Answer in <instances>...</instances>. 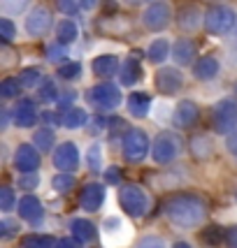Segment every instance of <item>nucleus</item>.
<instances>
[{"label":"nucleus","mask_w":237,"mask_h":248,"mask_svg":"<svg viewBox=\"0 0 237 248\" xmlns=\"http://www.w3.org/2000/svg\"><path fill=\"white\" fill-rule=\"evenodd\" d=\"M121 63H118V56L114 54H100L91 61V72L98 79H112L114 75H118Z\"/></svg>","instance_id":"412c9836"},{"label":"nucleus","mask_w":237,"mask_h":248,"mask_svg":"<svg viewBox=\"0 0 237 248\" xmlns=\"http://www.w3.org/2000/svg\"><path fill=\"white\" fill-rule=\"evenodd\" d=\"M133 248H168V241L161 234H144Z\"/></svg>","instance_id":"c03bdc74"},{"label":"nucleus","mask_w":237,"mask_h":248,"mask_svg":"<svg viewBox=\"0 0 237 248\" xmlns=\"http://www.w3.org/2000/svg\"><path fill=\"white\" fill-rule=\"evenodd\" d=\"M44 56H47V61L51 65H61L68 61V44L63 42H51L49 46H47V51H44Z\"/></svg>","instance_id":"58836bf2"},{"label":"nucleus","mask_w":237,"mask_h":248,"mask_svg":"<svg viewBox=\"0 0 237 248\" xmlns=\"http://www.w3.org/2000/svg\"><path fill=\"white\" fill-rule=\"evenodd\" d=\"M102 230H105V234H107V237H112V234H126V237H128V232H126V223H123L118 216H107L105 218Z\"/></svg>","instance_id":"a19ab883"},{"label":"nucleus","mask_w":237,"mask_h":248,"mask_svg":"<svg viewBox=\"0 0 237 248\" xmlns=\"http://www.w3.org/2000/svg\"><path fill=\"white\" fill-rule=\"evenodd\" d=\"M212 128L216 135L228 137L237 128V100L235 97H221L212 107Z\"/></svg>","instance_id":"0eeeda50"},{"label":"nucleus","mask_w":237,"mask_h":248,"mask_svg":"<svg viewBox=\"0 0 237 248\" xmlns=\"http://www.w3.org/2000/svg\"><path fill=\"white\" fill-rule=\"evenodd\" d=\"M77 37H79V28H77L75 19H61V21H56V40L63 44H72L77 42Z\"/></svg>","instance_id":"c85d7f7f"},{"label":"nucleus","mask_w":237,"mask_h":248,"mask_svg":"<svg viewBox=\"0 0 237 248\" xmlns=\"http://www.w3.org/2000/svg\"><path fill=\"white\" fill-rule=\"evenodd\" d=\"M226 151H228V155L237 162V130L226 137Z\"/></svg>","instance_id":"603ef678"},{"label":"nucleus","mask_w":237,"mask_h":248,"mask_svg":"<svg viewBox=\"0 0 237 248\" xmlns=\"http://www.w3.org/2000/svg\"><path fill=\"white\" fill-rule=\"evenodd\" d=\"M31 5V0H0V7L5 12V16H17L26 12V7Z\"/></svg>","instance_id":"79ce46f5"},{"label":"nucleus","mask_w":237,"mask_h":248,"mask_svg":"<svg viewBox=\"0 0 237 248\" xmlns=\"http://www.w3.org/2000/svg\"><path fill=\"white\" fill-rule=\"evenodd\" d=\"M86 167L93 174L102 170V144L100 141H93L86 149Z\"/></svg>","instance_id":"4c0bfd02"},{"label":"nucleus","mask_w":237,"mask_h":248,"mask_svg":"<svg viewBox=\"0 0 237 248\" xmlns=\"http://www.w3.org/2000/svg\"><path fill=\"white\" fill-rule=\"evenodd\" d=\"M56 248H82V241L77 237H61L58 239V244H56Z\"/></svg>","instance_id":"864d4df0"},{"label":"nucleus","mask_w":237,"mask_h":248,"mask_svg":"<svg viewBox=\"0 0 237 248\" xmlns=\"http://www.w3.org/2000/svg\"><path fill=\"white\" fill-rule=\"evenodd\" d=\"M226 61L230 67H237V28L228 35L226 42Z\"/></svg>","instance_id":"49530a36"},{"label":"nucleus","mask_w":237,"mask_h":248,"mask_svg":"<svg viewBox=\"0 0 237 248\" xmlns=\"http://www.w3.org/2000/svg\"><path fill=\"white\" fill-rule=\"evenodd\" d=\"M235 204H237V190H235Z\"/></svg>","instance_id":"bf43d9fd"},{"label":"nucleus","mask_w":237,"mask_h":248,"mask_svg":"<svg viewBox=\"0 0 237 248\" xmlns=\"http://www.w3.org/2000/svg\"><path fill=\"white\" fill-rule=\"evenodd\" d=\"M58 239L51 234H40V232H31V234H23L19 246L21 248H56Z\"/></svg>","instance_id":"c756f323"},{"label":"nucleus","mask_w":237,"mask_h":248,"mask_svg":"<svg viewBox=\"0 0 237 248\" xmlns=\"http://www.w3.org/2000/svg\"><path fill=\"white\" fill-rule=\"evenodd\" d=\"M33 144L40 149V153H51L56 149V130L51 125H42L33 132Z\"/></svg>","instance_id":"bb28decb"},{"label":"nucleus","mask_w":237,"mask_h":248,"mask_svg":"<svg viewBox=\"0 0 237 248\" xmlns=\"http://www.w3.org/2000/svg\"><path fill=\"white\" fill-rule=\"evenodd\" d=\"M126 2H128V5H144L147 0H126Z\"/></svg>","instance_id":"4d7b16f0"},{"label":"nucleus","mask_w":237,"mask_h":248,"mask_svg":"<svg viewBox=\"0 0 237 248\" xmlns=\"http://www.w3.org/2000/svg\"><path fill=\"white\" fill-rule=\"evenodd\" d=\"M200 244L207 248H221L223 246V241H226V227L223 225H205L200 230Z\"/></svg>","instance_id":"393cba45"},{"label":"nucleus","mask_w":237,"mask_h":248,"mask_svg":"<svg viewBox=\"0 0 237 248\" xmlns=\"http://www.w3.org/2000/svg\"><path fill=\"white\" fill-rule=\"evenodd\" d=\"M56 75L65 79V81H77L82 77V63L79 61H65L56 67Z\"/></svg>","instance_id":"c9c22d12"},{"label":"nucleus","mask_w":237,"mask_h":248,"mask_svg":"<svg viewBox=\"0 0 237 248\" xmlns=\"http://www.w3.org/2000/svg\"><path fill=\"white\" fill-rule=\"evenodd\" d=\"M105 181L100 184V181H88V184L82 186V190H79V197H77V204L79 209L84 211V214H98L102 204H105V200H107V190H105Z\"/></svg>","instance_id":"9d476101"},{"label":"nucleus","mask_w":237,"mask_h":248,"mask_svg":"<svg viewBox=\"0 0 237 248\" xmlns=\"http://www.w3.org/2000/svg\"><path fill=\"white\" fill-rule=\"evenodd\" d=\"M0 37H2V44H10L14 37H17V26L10 16H2L0 19Z\"/></svg>","instance_id":"a18cd8bd"},{"label":"nucleus","mask_w":237,"mask_h":248,"mask_svg":"<svg viewBox=\"0 0 237 248\" xmlns=\"http://www.w3.org/2000/svg\"><path fill=\"white\" fill-rule=\"evenodd\" d=\"M56 7H58V12H63L65 16H77V12L82 10L79 0H56Z\"/></svg>","instance_id":"09e8293b"},{"label":"nucleus","mask_w":237,"mask_h":248,"mask_svg":"<svg viewBox=\"0 0 237 248\" xmlns=\"http://www.w3.org/2000/svg\"><path fill=\"white\" fill-rule=\"evenodd\" d=\"M23 91V84L19 81V77H7L0 84V97L2 100H19Z\"/></svg>","instance_id":"473e14b6"},{"label":"nucleus","mask_w":237,"mask_h":248,"mask_svg":"<svg viewBox=\"0 0 237 248\" xmlns=\"http://www.w3.org/2000/svg\"><path fill=\"white\" fill-rule=\"evenodd\" d=\"M75 100H77V93H75V91H65L63 95L58 97L56 107H58V111H68L70 107H75Z\"/></svg>","instance_id":"8fccbe9b"},{"label":"nucleus","mask_w":237,"mask_h":248,"mask_svg":"<svg viewBox=\"0 0 237 248\" xmlns=\"http://www.w3.org/2000/svg\"><path fill=\"white\" fill-rule=\"evenodd\" d=\"M58 97H61V91H58V86H56L54 79H44L42 84L37 86V100L44 102V105L58 102Z\"/></svg>","instance_id":"2f4dec72"},{"label":"nucleus","mask_w":237,"mask_h":248,"mask_svg":"<svg viewBox=\"0 0 237 248\" xmlns=\"http://www.w3.org/2000/svg\"><path fill=\"white\" fill-rule=\"evenodd\" d=\"M12 119L17 128H35L40 123V111H37V102L31 97H19L17 105L12 109Z\"/></svg>","instance_id":"dca6fc26"},{"label":"nucleus","mask_w":237,"mask_h":248,"mask_svg":"<svg viewBox=\"0 0 237 248\" xmlns=\"http://www.w3.org/2000/svg\"><path fill=\"white\" fill-rule=\"evenodd\" d=\"M214 141L209 135L205 132H198V135H191L188 137V155L193 158L195 162H209L214 158Z\"/></svg>","instance_id":"a211bd4d"},{"label":"nucleus","mask_w":237,"mask_h":248,"mask_svg":"<svg viewBox=\"0 0 237 248\" xmlns=\"http://www.w3.org/2000/svg\"><path fill=\"white\" fill-rule=\"evenodd\" d=\"M107 128H109V137H112V140H117V137H123V135H126L128 125H126V121L118 119V116H109Z\"/></svg>","instance_id":"de8ad7c7"},{"label":"nucleus","mask_w":237,"mask_h":248,"mask_svg":"<svg viewBox=\"0 0 237 248\" xmlns=\"http://www.w3.org/2000/svg\"><path fill=\"white\" fill-rule=\"evenodd\" d=\"M12 167L17 170V174H28V172H37L42 167V153L35 144H19L14 149V155H12Z\"/></svg>","instance_id":"9b49d317"},{"label":"nucleus","mask_w":237,"mask_h":248,"mask_svg":"<svg viewBox=\"0 0 237 248\" xmlns=\"http://www.w3.org/2000/svg\"><path fill=\"white\" fill-rule=\"evenodd\" d=\"M117 200H118L121 211L128 218H133V220L144 218L151 211V204H153V202H151V195L147 193V188L140 184H133V181L118 186Z\"/></svg>","instance_id":"7ed1b4c3"},{"label":"nucleus","mask_w":237,"mask_h":248,"mask_svg":"<svg viewBox=\"0 0 237 248\" xmlns=\"http://www.w3.org/2000/svg\"><path fill=\"white\" fill-rule=\"evenodd\" d=\"M153 86L161 95H177L184 88V75L179 72V67H161L156 77H153Z\"/></svg>","instance_id":"4468645a"},{"label":"nucleus","mask_w":237,"mask_h":248,"mask_svg":"<svg viewBox=\"0 0 237 248\" xmlns=\"http://www.w3.org/2000/svg\"><path fill=\"white\" fill-rule=\"evenodd\" d=\"M19 232H21V223H19V218L5 216L2 220H0V237H2V239L17 237Z\"/></svg>","instance_id":"ea45409f"},{"label":"nucleus","mask_w":237,"mask_h":248,"mask_svg":"<svg viewBox=\"0 0 237 248\" xmlns=\"http://www.w3.org/2000/svg\"><path fill=\"white\" fill-rule=\"evenodd\" d=\"M17 204H19L17 190H14L12 186H2V188H0V211L7 216L12 211H17Z\"/></svg>","instance_id":"72a5a7b5"},{"label":"nucleus","mask_w":237,"mask_h":248,"mask_svg":"<svg viewBox=\"0 0 237 248\" xmlns=\"http://www.w3.org/2000/svg\"><path fill=\"white\" fill-rule=\"evenodd\" d=\"M170 21H172V7L165 0H151L149 5L144 7V12H142V26H144V31L161 32L170 26Z\"/></svg>","instance_id":"6e6552de"},{"label":"nucleus","mask_w":237,"mask_h":248,"mask_svg":"<svg viewBox=\"0 0 237 248\" xmlns=\"http://www.w3.org/2000/svg\"><path fill=\"white\" fill-rule=\"evenodd\" d=\"M79 5H82V10H96L100 0H79Z\"/></svg>","instance_id":"5fc2aeb1"},{"label":"nucleus","mask_w":237,"mask_h":248,"mask_svg":"<svg viewBox=\"0 0 237 248\" xmlns=\"http://www.w3.org/2000/svg\"><path fill=\"white\" fill-rule=\"evenodd\" d=\"M77 186V176L72 172H56L51 176V190L56 195H68L72 193Z\"/></svg>","instance_id":"7c9ffc66"},{"label":"nucleus","mask_w":237,"mask_h":248,"mask_svg":"<svg viewBox=\"0 0 237 248\" xmlns=\"http://www.w3.org/2000/svg\"><path fill=\"white\" fill-rule=\"evenodd\" d=\"M93 248H96V246H93Z\"/></svg>","instance_id":"052dcab7"},{"label":"nucleus","mask_w":237,"mask_h":248,"mask_svg":"<svg viewBox=\"0 0 237 248\" xmlns=\"http://www.w3.org/2000/svg\"><path fill=\"white\" fill-rule=\"evenodd\" d=\"M177 26L182 32H195L205 26V12L198 5H184L182 10L177 12Z\"/></svg>","instance_id":"f3484780"},{"label":"nucleus","mask_w":237,"mask_h":248,"mask_svg":"<svg viewBox=\"0 0 237 248\" xmlns=\"http://www.w3.org/2000/svg\"><path fill=\"white\" fill-rule=\"evenodd\" d=\"M42 184V176L40 172H28V174H17V190H23V193H33L37 190Z\"/></svg>","instance_id":"f704fd0d"},{"label":"nucleus","mask_w":237,"mask_h":248,"mask_svg":"<svg viewBox=\"0 0 237 248\" xmlns=\"http://www.w3.org/2000/svg\"><path fill=\"white\" fill-rule=\"evenodd\" d=\"M170 54H172V46H170V40H165V37H158L147 46V61L153 65H163Z\"/></svg>","instance_id":"a878e982"},{"label":"nucleus","mask_w":237,"mask_h":248,"mask_svg":"<svg viewBox=\"0 0 237 248\" xmlns=\"http://www.w3.org/2000/svg\"><path fill=\"white\" fill-rule=\"evenodd\" d=\"M223 248H237V223L226 227V241H223Z\"/></svg>","instance_id":"3c124183"},{"label":"nucleus","mask_w":237,"mask_h":248,"mask_svg":"<svg viewBox=\"0 0 237 248\" xmlns=\"http://www.w3.org/2000/svg\"><path fill=\"white\" fill-rule=\"evenodd\" d=\"M17 216L21 218V220H26L28 225L37 227L44 220V216H47V209H44L42 200H40L37 195L26 193V195H21V197H19V204H17Z\"/></svg>","instance_id":"f8f14e48"},{"label":"nucleus","mask_w":237,"mask_h":248,"mask_svg":"<svg viewBox=\"0 0 237 248\" xmlns=\"http://www.w3.org/2000/svg\"><path fill=\"white\" fill-rule=\"evenodd\" d=\"M86 102L98 111H114L123 102V95H121V88L117 84L105 79L86 91Z\"/></svg>","instance_id":"423d86ee"},{"label":"nucleus","mask_w":237,"mask_h":248,"mask_svg":"<svg viewBox=\"0 0 237 248\" xmlns=\"http://www.w3.org/2000/svg\"><path fill=\"white\" fill-rule=\"evenodd\" d=\"M235 97H237V81H235Z\"/></svg>","instance_id":"13d9d810"},{"label":"nucleus","mask_w":237,"mask_h":248,"mask_svg":"<svg viewBox=\"0 0 237 248\" xmlns=\"http://www.w3.org/2000/svg\"><path fill=\"white\" fill-rule=\"evenodd\" d=\"M68 230H70V234H72V237H77L82 244H91V241H96V237H98L96 225H93L88 218H82V216L70 218Z\"/></svg>","instance_id":"5701e85b"},{"label":"nucleus","mask_w":237,"mask_h":248,"mask_svg":"<svg viewBox=\"0 0 237 248\" xmlns=\"http://www.w3.org/2000/svg\"><path fill=\"white\" fill-rule=\"evenodd\" d=\"M221 72V63L216 56H200L193 63V79L195 81H212Z\"/></svg>","instance_id":"4be33fe9"},{"label":"nucleus","mask_w":237,"mask_h":248,"mask_svg":"<svg viewBox=\"0 0 237 248\" xmlns=\"http://www.w3.org/2000/svg\"><path fill=\"white\" fill-rule=\"evenodd\" d=\"M172 61L179 67H186V65H193L198 61V44L191 40V37H179L172 46Z\"/></svg>","instance_id":"6ab92c4d"},{"label":"nucleus","mask_w":237,"mask_h":248,"mask_svg":"<svg viewBox=\"0 0 237 248\" xmlns=\"http://www.w3.org/2000/svg\"><path fill=\"white\" fill-rule=\"evenodd\" d=\"M170 248H193V246H191L188 241H184V239H179V241H174V244H172Z\"/></svg>","instance_id":"6e6d98bb"},{"label":"nucleus","mask_w":237,"mask_h":248,"mask_svg":"<svg viewBox=\"0 0 237 248\" xmlns=\"http://www.w3.org/2000/svg\"><path fill=\"white\" fill-rule=\"evenodd\" d=\"M26 32H28V37L33 40H40L44 37L47 32L51 31V26H54V19H51V12L42 7V5H37V7H33L28 12V16H26Z\"/></svg>","instance_id":"ddd939ff"},{"label":"nucleus","mask_w":237,"mask_h":248,"mask_svg":"<svg viewBox=\"0 0 237 248\" xmlns=\"http://www.w3.org/2000/svg\"><path fill=\"white\" fill-rule=\"evenodd\" d=\"M79 162H82V153H79V146L75 141H61V144H56V149L51 151V165H54L56 172L77 174Z\"/></svg>","instance_id":"1a4fd4ad"},{"label":"nucleus","mask_w":237,"mask_h":248,"mask_svg":"<svg viewBox=\"0 0 237 248\" xmlns=\"http://www.w3.org/2000/svg\"><path fill=\"white\" fill-rule=\"evenodd\" d=\"M163 216L165 220L179 230V232H193L198 227L205 225L207 216H209V204L203 195L191 193V190H182V193H172L163 200Z\"/></svg>","instance_id":"f257e3e1"},{"label":"nucleus","mask_w":237,"mask_h":248,"mask_svg":"<svg viewBox=\"0 0 237 248\" xmlns=\"http://www.w3.org/2000/svg\"><path fill=\"white\" fill-rule=\"evenodd\" d=\"M19 81L23 84V88H37L44 81V75L40 67H23L19 72Z\"/></svg>","instance_id":"e433bc0d"},{"label":"nucleus","mask_w":237,"mask_h":248,"mask_svg":"<svg viewBox=\"0 0 237 248\" xmlns=\"http://www.w3.org/2000/svg\"><path fill=\"white\" fill-rule=\"evenodd\" d=\"M237 28V12L228 5H212L205 12V31L216 37H226Z\"/></svg>","instance_id":"39448f33"},{"label":"nucleus","mask_w":237,"mask_h":248,"mask_svg":"<svg viewBox=\"0 0 237 248\" xmlns=\"http://www.w3.org/2000/svg\"><path fill=\"white\" fill-rule=\"evenodd\" d=\"M102 181H105L107 186H121L123 184V170H121L118 165H109V167H105Z\"/></svg>","instance_id":"37998d69"},{"label":"nucleus","mask_w":237,"mask_h":248,"mask_svg":"<svg viewBox=\"0 0 237 248\" xmlns=\"http://www.w3.org/2000/svg\"><path fill=\"white\" fill-rule=\"evenodd\" d=\"M140 79H142V63L135 56H128L121 63V70H118V84L121 86H135Z\"/></svg>","instance_id":"b1692460"},{"label":"nucleus","mask_w":237,"mask_h":248,"mask_svg":"<svg viewBox=\"0 0 237 248\" xmlns=\"http://www.w3.org/2000/svg\"><path fill=\"white\" fill-rule=\"evenodd\" d=\"M170 121H172V125L177 130H193L200 123V107L195 105L193 100H182L172 109Z\"/></svg>","instance_id":"2eb2a0df"},{"label":"nucleus","mask_w":237,"mask_h":248,"mask_svg":"<svg viewBox=\"0 0 237 248\" xmlns=\"http://www.w3.org/2000/svg\"><path fill=\"white\" fill-rule=\"evenodd\" d=\"M147 155H151L149 135L142 128H128L121 137V158L128 165H140Z\"/></svg>","instance_id":"20e7f679"},{"label":"nucleus","mask_w":237,"mask_h":248,"mask_svg":"<svg viewBox=\"0 0 237 248\" xmlns=\"http://www.w3.org/2000/svg\"><path fill=\"white\" fill-rule=\"evenodd\" d=\"M88 121H91V116H88L86 109L82 107H70L68 111H63V128L68 130L84 128V125H88Z\"/></svg>","instance_id":"cd10ccee"},{"label":"nucleus","mask_w":237,"mask_h":248,"mask_svg":"<svg viewBox=\"0 0 237 248\" xmlns=\"http://www.w3.org/2000/svg\"><path fill=\"white\" fill-rule=\"evenodd\" d=\"M186 149L188 144L184 141L182 135H177L174 130H163L151 144V162L158 167H170L186 153Z\"/></svg>","instance_id":"f03ea898"},{"label":"nucleus","mask_w":237,"mask_h":248,"mask_svg":"<svg viewBox=\"0 0 237 248\" xmlns=\"http://www.w3.org/2000/svg\"><path fill=\"white\" fill-rule=\"evenodd\" d=\"M151 107H153V97L149 93L135 91L126 97V109H128V116H133V119H147Z\"/></svg>","instance_id":"aec40b11"}]
</instances>
